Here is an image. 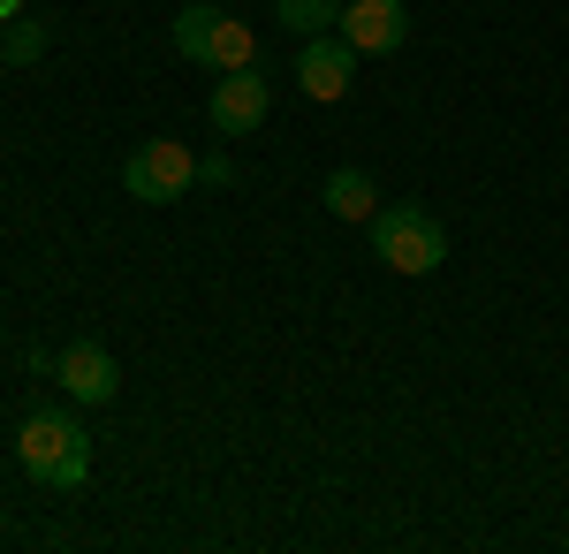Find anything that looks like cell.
<instances>
[{"mask_svg": "<svg viewBox=\"0 0 569 554\" xmlns=\"http://www.w3.org/2000/svg\"><path fill=\"white\" fill-rule=\"evenodd\" d=\"M53 380H61V395H77V403H114L122 395V365L99 342H69L61 365H53Z\"/></svg>", "mask_w": 569, "mask_h": 554, "instance_id": "8", "label": "cell"}, {"mask_svg": "<svg viewBox=\"0 0 569 554\" xmlns=\"http://www.w3.org/2000/svg\"><path fill=\"white\" fill-rule=\"evenodd\" d=\"M16 456H23V471H31L39 486H53V494H77L91 478V441L61 403H39V410L16 426Z\"/></svg>", "mask_w": 569, "mask_h": 554, "instance_id": "1", "label": "cell"}, {"mask_svg": "<svg viewBox=\"0 0 569 554\" xmlns=\"http://www.w3.org/2000/svg\"><path fill=\"white\" fill-rule=\"evenodd\" d=\"M16 16H23V0H0V31H8V23H16Z\"/></svg>", "mask_w": 569, "mask_h": 554, "instance_id": "12", "label": "cell"}, {"mask_svg": "<svg viewBox=\"0 0 569 554\" xmlns=\"http://www.w3.org/2000/svg\"><path fill=\"white\" fill-rule=\"evenodd\" d=\"M266 77L259 69H228L213 85V99H206V115H213V129L220 137H251V129H266Z\"/></svg>", "mask_w": 569, "mask_h": 554, "instance_id": "6", "label": "cell"}, {"mask_svg": "<svg viewBox=\"0 0 569 554\" xmlns=\"http://www.w3.org/2000/svg\"><path fill=\"white\" fill-rule=\"evenodd\" d=\"M350 77H357V46L350 39H305L297 46V85H305V99H319V107H335V99H350Z\"/></svg>", "mask_w": 569, "mask_h": 554, "instance_id": "5", "label": "cell"}, {"mask_svg": "<svg viewBox=\"0 0 569 554\" xmlns=\"http://www.w3.org/2000/svg\"><path fill=\"white\" fill-rule=\"evenodd\" d=\"M190 182H198V152L176 145V137H152V145H137L130 160H122V190H130L137 206H176Z\"/></svg>", "mask_w": 569, "mask_h": 554, "instance_id": "4", "label": "cell"}, {"mask_svg": "<svg viewBox=\"0 0 569 554\" xmlns=\"http://www.w3.org/2000/svg\"><path fill=\"white\" fill-rule=\"evenodd\" d=\"M46 23H31V16H16V23H8V39H0V53H8V61H16V69H31V61H46Z\"/></svg>", "mask_w": 569, "mask_h": 554, "instance_id": "11", "label": "cell"}, {"mask_svg": "<svg viewBox=\"0 0 569 554\" xmlns=\"http://www.w3.org/2000/svg\"><path fill=\"white\" fill-rule=\"evenodd\" d=\"M365 228H372V251H380L388 274H440L448 266V228L426 206H410V198L402 206H380Z\"/></svg>", "mask_w": 569, "mask_h": 554, "instance_id": "2", "label": "cell"}, {"mask_svg": "<svg viewBox=\"0 0 569 554\" xmlns=\"http://www.w3.org/2000/svg\"><path fill=\"white\" fill-rule=\"evenodd\" d=\"M176 53L182 61H206V69H259V31L228 8H182L176 16Z\"/></svg>", "mask_w": 569, "mask_h": 554, "instance_id": "3", "label": "cell"}, {"mask_svg": "<svg viewBox=\"0 0 569 554\" xmlns=\"http://www.w3.org/2000/svg\"><path fill=\"white\" fill-rule=\"evenodd\" d=\"M327 214H335V220H372V214H380L372 175H365V168H335V175H327Z\"/></svg>", "mask_w": 569, "mask_h": 554, "instance_id": "9", "label": "cell"}, {"mask_svg": "<svg viewBox=\"0 0 569 554\" xmlns=\"http://www.w3.org/2000/svg\"><path fill=\"white\" fill-rule=\"evenodd\" d=\"M273 23L319 39V31H335V23H342V0H273Z\"/></svg>", "mask_w": 569, "mask_h": 554, "instance_id": "10", "label": "cell"}, {"mask_svg": "<svg viewBox=\"0 0 569 554\" xmlns=\"http://www.w3.org/2000/svg\"><path fill=\"white\" fill-rule=\"evenodd\" d=\"M0 61H8V53H0Z\"/></svg>", "mask_w": 569, "mask_h": 554, "instance_id": "13", "label": "cell"}, {"mask_svg": "<svg viewBox=\"0 0 569 554\" xmlns=\"http://www.w3.org/2000/svg\"><path fill=\"white\" fill-rule=\"evenodd\" d=\"M357 53H402L410 39V16H402V0H342V23H335Z\"/></svg>", "mask_w": 569, "mask_h": 554, "instance_id": "7", "label": "cell"}]
</instances>
